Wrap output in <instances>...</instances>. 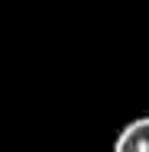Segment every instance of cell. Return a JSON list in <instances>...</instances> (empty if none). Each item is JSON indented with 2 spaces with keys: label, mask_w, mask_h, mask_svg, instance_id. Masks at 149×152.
<instances>
[{
  "label": "cell",
  "mask_w": 149,
  "mask_h": 152,
  "mask_svg": "<svg viewBox=\"0 0 149 152\" xmlns=\"http://www.w3.org/2000/svg\"><path fill=\"white\" fill-rule=\"evenodd\" d=\"M114 149L117 152H149V117H136L130 120L120 136L114 139Z\"/></svg>",
  "instance_id": "cell-1"
}]
</instances>
